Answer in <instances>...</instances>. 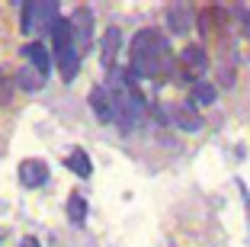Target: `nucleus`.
I'll use <instances>...</instances> for the list:
<instances>
[{
	"label": "nucleus",
	"instance_id": "10",
	"mask_svg": "<svg viewBox=\"0 0 250 247\" xmlns=\"http://www.w3.org/2000/svg\"><path fill=\"white\" fill-rule=\"evenodd\" d=\"M22 58L29 61L32 67H36V74H42V77H48V71H52V61H48V51L42 48L39 42H32V45H26L22 48Z\"/></svg>",
	"mask_w": 250,
	"mask_h": 247
},
{
	"label": "nucleus",
	"instance_id": "11",
	"mask_svg": "<svg viewBox=\"0 0 250 247\" xmlns=\"http://www.w3.org/2000/svg\"><path fill=\"white\" fill-rule=\"evenodd\" d=\"M173 122L183 132H199L202 129V116H199L192 106H173Z\"/></svg>",
	"mask_w": 250,
	"mask_h": 247
},
{
	"label": "nucleus",
	"instance_id": "14",
	"mask_svg": "<svg viewBox=\"0 0 250 247\" xmlns=\"http://www.w3.org/2000/svg\"><path fill=\"white\" fill-rule=\"evenodd\" d=\"M67 218H71L74 225H83L87 222V202H83L81 193H71V199H67Z\"/></svg>",
	"mask_w": 250,
	"mask_h": 247
},
{
	"label": "nucleus",
	"instance_id": "9",
	"mask_svg": "<svg viewBox=\"0 0 250 247\" xmlns=\"http://www.w3.org/2000/svg\"><path fill=\"white\" fill-rule=\"evenodd\" d=\"M192 10L186 7V3H170L167 7V26H170V32H177V36H186L189 32V26H192Z\"/></svg>",
	"mask_w": 250,
	"mask_h": 247
},
{
	"label": "nucleus",
	"instance_id": "17",
	"mask_svg": "<svg viewBox=\"0 0 250 247\" xmlns=\"http://www.w3.org/2000/svg\"><path fill=\"white\" fill-rule=\"evenodd\" d=\"M22 247H39V241L36 238H26V241H22Z\"/></svg>",
	"mask_w": 250,
	"mask_h": 247
},
{
	"label": "nucleus",
	"instance_id": "7",
	"mask_svg": "<svg viewBox=\"0 0 250 247\" xmlns=\"http://www.w3.org/2000/svg\"><path fill=\"white\" fill-rule=\"evenodd\" d=\"M20 180H22V186H29V189L45 186V183H48V164L39 160V157L22 160L20 164Z\"/></svg>",
	"mask_w": 250,
	"mask_h": 247
},
{
	"label": "nucleus",
	"instance_id": "6",
	"mask_svg": "<svg viewBox=\"0 0 250 247\" xmlns=\"http://www.w3.org/2000/svg\"><path fill=\"white\" fill-rule=\"evenodd\" d=\"M71 29H74V39H77V48L87 51L90 39H93V13H90V7H77L74 10Z\"/></svg>",
	"mask_w": 250,
	"mask_h": 247
},
{
	"label": "nucleus",
	"instance_id": "1",
	"mask_svg": "<svg viewBox=\"0 0 250 247\" xmlns=\"http://www.w3.org/2000/svg\"><path fill=\"white\" fill-rule=\"evenodd\" d=\"M173 67L170 42L157 29H141L132 39V74L145 80H161Z\"/></svg>",
	"mask_w": 250,
	"mask_h": 247
},
{
	"label": "nucleus",
	"instance_id": "15",
	"mask_svg": "<svg viewBox=\"0 0 250 247\" xmlns=\"http://www.w3.org/2000/svg\"><path fill=\"white\" fill-rule=\"evenodd\" d=\"M192 103L196 106H212L215 103V87L212 84H206V80H199V84H192Z\"/></svg>",
	"mask_w": 250,
	"mask_h": 247
},
{
	"label": "nucleus",
	"instance_id": "16",
	"mask_svg": "<svg viewBox=\"0 0 250 247\" xmlns=\"http://www.w3.org/2000/svg\"><path fill=\"white\" fill-rule=\"evenodd\" d=\"M20 80H22V87H26V90H39V87L45 84V77H42V74H32L29 67H26V71L20 74Z\"/></svg>",
	"mask_w": 250,
	"mask_h": 247
},
{
	"label": "nucleus",
	"instance_id": "13",
	"mask_svg": "<svg viewBox=\"0 0 250 247\" xmlns=\"http://www.w3.org/2000/svg\"><path fill=\"white\" fill-rule=\"evenodd\" d=\"M119 45H122V32H119V29H109V32H106V39H103V65L106 67L116 65Z\"/></svg>",
	"mask_w": 250,
	"mask_h": 247
},
{
	"label": "nucleus",
	"instance_id": "4",
	"mask_svg": "<svg viewBox=\"0 0 250 247\" xmlns=\"http://www.w3.org/2000/svg\"><path fill=\"white\" fill-rule=\"evenodd\" d=\"M58 3L55 0H32V3H22V32H45V29H55L58 22Z\"/></svg>",
	"mask_w": 250,
	"mask_h": 247
},
{
	"label": "nucleus",
	"instance_id": "8",
	"mask_svg": "<svg viewBox=\"0 0 250 247\" xmlns=\"http://www.w3.org/2000/svg\"><path fill=\"white\" fill-rule=\"evenodd\" d=\"M90 106H93L100 122H116V106H112L109 87H93L90 90Z\"/></svg>",
	"mask_w": 250,
	"mask_h": 247
},
{
	"label": "nucleus",
	"instance_id": "12",
	"mask_svg": "<svg viewBox=\"0 0 250 247\" xmlns=\"http://www.w3.org/2000/svg\"><path fill=\"white\" fill-rule=\"evenodd\" d=\"M67 167H71V170H74L77 177H83V180H87V177L93 174V164H90V154L83 151V148H74V151L67 154Z\"/></svg>",
	"mask_w": 250,
	"mask_h": 247
},
{
	"label": "nucleus",
	"instance_id": "2",
	"mask_svg": "<svg viewBox=\"0 0 250 247\" xmlns=\"http://www.w3.org/2000/svg\"><path fill=\"white\" fill-rule=\"evenodd\" d=\"M109 96H112V106H116L119 129L132 132L135 125L141 122V116H145V100H141V93L135 90V84L128 80V74H125V71H116V67H112Z\"/></svg>",
	"mask_w": 250,
	"mask_h": 247
},
{
	"label": "nucleus",
	"instance_id": "5",
	"mask_svg": "<svg viewBox=\"0 0 250 247\" xmlns=\"http://www.w3.org/2000/svg\"><path fill=\"white\" fill-rule=\"evenodd\" d=\"M206 67H208V58L199 45H186V48L180 51V74H183L186 80H196L199 84V77L206 74Z\"/></svg>",
	"mask_w": 250,
	"mask_h": 247
},
{
	"label": "nucleus",
	"instance_id": "3",
	"mask_svg": "<svg viewBox=\"0 0 250 247\" xmlns=\"http://www.w3.org/2000/svg\"><path fill=\"white\" fill-rule=\"evenodd\" d=\"M52 42H55V61H58V71L64 80H74L81 71V48H77V39H74L71 20H58L52 29Z\"/></svg>",
	"mask_w": 250,
	"mask_h": 247
}]
</instances>
